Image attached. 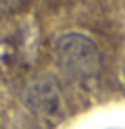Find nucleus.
<instances>
[{"label": "nucleus", "instance_id": "nucleus-1", "mask_svg": "<svg viewBox=\"0 0 125 129\" xmlns=\"http://www.w3.org/2000/svg\"><path fill=\"white\" fill-rule=\"evenodd\" d=\"M56 62L75 79H92L100 73L102 56L98 46L83 34H65L54 44Z\"/></svg>", "mask_w": 125, "mask_h": 129}, {"label": "nucleus", "instance_id": "nucleus-2", "mask_svg": "<svg viewBox=\"0 0 125 129\" xmlns=\"http://www.w3.org/2000/svg\"><path fill=\"white\" fill-rule=\"evenodd\" d=\"M23 102L29 110H33L36 115L42 117H52L61 112L63 98L58 83L52 77H38L25 87L23 92Z\"/></svg>", "mask_w": 125, "mask_h": 129}]
</instances>
